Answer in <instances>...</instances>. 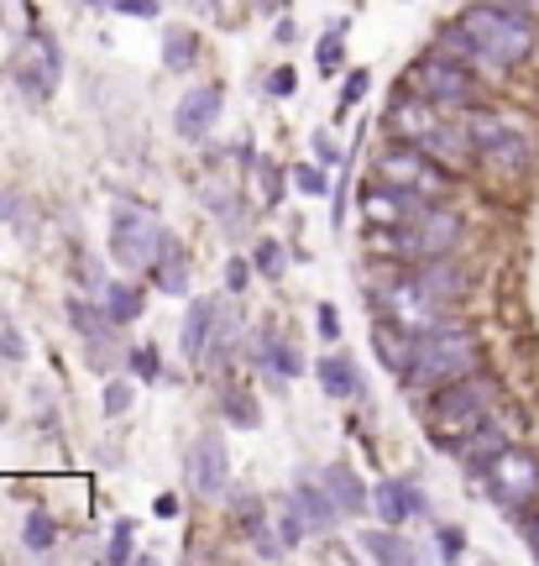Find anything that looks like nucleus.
<instances>
[{
  "mask_svg": "<svg viewBox=\"0 0 539 566\" xmlns=\"http://www.w3.org/2000/svg\"><path fill=\"white\" fill-rule=\"evenodd\" d=\"M492 399H498V388H492V378H482V373H466L455 383L435 388L429 393V410H424V436L455 456V446L472 441L482 425L492 419Z\"/></svg>",
  "mask_w": 539,
  "mask_h": 566,
  "instance_id": "1",
  "label": "nucleus"
},
{
  "mask_svg": "<svg viewBox=\"0 0 539 566\" xmlns=\"http://www.w3.org/2000/svg\"><path fill=\"white\" fill-rule=\"evenodd\" d=\"M461 27L477 37L482 59L492 63V68H518V63H529L539 42V22H529L524 11H513V5H466L461 11Z\"/></svg>",
  "mask_w": 539,
  "mask_h": 566,
  "instance_id": "2",
  "label": "nucleus"
},
{
  "mask_svg": "<svg viewBox=\"0 0 539 566\" xmlns=\"http://www.w3.org/2000/svg\"><path fill=\"white\" fill-rule=\"evenodd\" d=\"M461 247V215L455 210H440V205H420L409 221L398 226H377V252H388L398 263H435V257H450Z\"/></svg>",
  "mask_w": 539,
  "mask_h": 566,
  "instance_id": "3",
  "label": "nucleus"
},
{
  "mask_svg": "<svg viewBox=\"0 0 539 566\" xmlns=\"http://www.w3.org/2000/svg\"><path fill=\"white\" fill-rule=\"evenodd\" d=\"M482 367V347L477 336L466 326H440L429 330V336H420V347H414V362H409V383L414 388H446L455 383V378H466V373H477Z\"/></svg>",
  "mask_w": 539,
  "mask_h": 566,
  "instance_id": "4",
  "label": "nucleus"
},
{
  "mask_svg": "<svg viewBox=\"0 0 539 566\" xmlns=\"http://www.w3.org/2000/svg\"><path fill=\"white\" fill-rule=\"evenodd\" d=\"M377 179H388L393 189H409V194H420V200H440L450 184H455L450 168L435 152L414 148V142H398V137L377 152Z\"/></svg>",
  "mask_w": 539,
  "mask_h": 566,
  "instance_id": "5",
  "label": "nucleus"
},
{
  "mask_svg": "<svg viewBox=\"0 0 539 566\" xmlns=\"http://www.w3.org/2000/svg\"><path fill=\"white\" fill-rule=\"evenodd\" d=\"M461 131L472 137V148L487 168H498V174H524L529 168V137L513 126L509 116H492V111H472V116L461 121Z\"/></svg>",
  "mask_w": 539,
  "mask_h": 566,
  "instance_id": "6",
  "label": "nucleus"
},
{
  "mask_svg": "<svg viewBox=\"0 0 539 566\" xmlns=\"http://www.w3.org/2000/svg\"><path fill=\"white\" fill-rule=\"evenodd\" d=\"M163 241H168V231H163V221L147 205H116V215H111V257L120 268L131 273L152 268Z\"/></svg>",
  "mask_w": 539,
  "mask_h": 566,
  "instance_id": "7",
  "label": "nucleus"
},
{
  "mask_svg": "<svg viewBox=\"0 0 539 566\" xmlns=\"http://www.w3.org/2000/svg\"><path fill=\"white\" fill-rule=\"evenodd\" d=\"M409 90L424 95V100H435V105H450V111H466L472 100H477V79H472V68L466 63H450L440 53H429V59L409 63Z\"/></svg>",
  "mask_w": 539,
  "mask_h": 566,
  "instance_id": "8",
  "label": "nucleus"
},
{
  "mask_svg": "<svg viewBox=\"0 0 539 566\" xmlns=\"http://www.w3.org/2000/svg\"><path fill=\"white\" fill-rule=\"evenodd\" d=\"M377 304L388 310V320H398V326L414 330V336H429V330H440V326H455V304L429 299L424 289H414L409 278L383 284V289H377Z\"/></svg>",
  "mask_w": 539,
  "mask_h": 566,
  "instance_id": "9",
  "label": "nucleus"
},
{
  "mask_svg": "<svg viewBox=\"0 0 539 566\" xmlns=\"http://www.w3.org/2000/svg\"><path fill=\"white\" fill-rule=\"evenodd\" d=\"M59 42L48 37V32H27L22 42H16V53H11V79H16V90L27 95V100H48V95L59 90Z\"/></svg>",
  "mask_w": 539,
  "mask_h": 566,
  "instance_id": "10",
  "label": "nucleus"
},
{
  "mask_svg": "<svg viewBox=\"0 0 539 566\" xmlns=\"http://www.w3.org/2000/svg\"><path fill=\"white\" fill-rule=\"evenodd\" d=\"M482 482H487V493L498 499L503 508H518L529 504L539 493V456L524 446H503L487 467H482Z\"/></svg>",
  "mask_w": 539,
  "mask_h": 566,
  "instance_id": "11",
  "label": "nucleus"
},
{
  "mask_svg": "<svg viewBox=\"0 0 539 566\" xmlns=\"http://www.w3.org/2000/svg\"><path fill=\"white\" fill-rule=\"evenodd\" d=\"M388 131L398 142H414V148H435L440 142V131H446V121H440V105L435 100H424V95H403L398 105H393L388 116Z\"/></svg>",
  "mask_w": 539,
  "mask_h": 566,
  "instance_id": "12",
  "label": "nucleus"
},
{
  "mask_svg": "<svg viewBox=\"0 0 539 566\" xmlns=\"http://www.w3.org/2000/svg\"><path fill=\"white\" fill-rule=\"evenodd\" d=\"M189 482L205 493V499H220L226 482H231V451L220 441V430H205L194 446H189Z\"/></svg>",
  "mask_w": 539,
  "mask_h": 566,
  "instance_id": "13",
  "label": "nucleus"
},
{
  "mask_svg": "<svg viewBox=\"0 0 539 566\" xmlns=\"http://www.w3.org/2000/svg\"><path fill=\"white\" fill-rule=\"evenodd\" d=\"M220 105H226V90L220 85H200V90L183 95L179 111H174V126H179L183 142H205L210 126L220 121Z\"/></svg>",
  "mask_w": 539,
  "mask_h": 566,
  "instance_id": "14",
  "label": "nucleus"
},
{
  "mask_svg": "<svg viewBox=\"0 0 539 566\" xmlns=\"http://www.w3.org/2000/svg\"><path fill=\"white\" fill-rule=\"evenodd\" d=\"M372 508H377V519L383 525H403V519H414V514H424V493L414 488V482H403V477H383L377 482V493H372Z\"/></svg>",
  "mask_w": 539,
  "mask_h": 566,
  "instance_id": "15",
  "label": "nucleus"
},
{
  "mask_svg": "<svg viewBox=\"0 0 539 566\" xmlns=\"http://www.w3.org/2000/svg\"><path fill=\"white\" fill-rule=\"evenodd\" d=\"M361 210H367V221H372V226H398V221H409V215L420 210V194L393 189L388 179H377L367 194H361Z\"/></svg>",
  "mask_w": 539,
  "mask_h": 566,
  "instance_id": "16",
  "label": "nucleus"
},
{
  "mask_svg": "<svg viewBox=\"0 0 539 566\" xmlns=\"http://www.w3.org/2000/svg\"><path fill=\"white\" fill-rule=\"evenodd\" d=\"M409 284H414V289H424L429 299H446V304H455V299L466 294V273L455 268L450 257H435V263H414V268H409Z\"/></svg>",
  "mask_w": 539,
  "mask_h": 566,
  "instance_id": "17",
  "label": "nucleus"
},
{
  "mask_svg": "<svg viewBox=\"0 0 539 566\" xmlns=\"http://www.w3.org/2000/svg\"><path fill=\"white\" fill-rule=\"evenodd\" d=\"M414 347H420V336H414V330H403L398 320H383V326L372 330V352L383 357V367H388V373H409Z\"/></svg>",
  "mask_w": 539,
  "mask_h": 566,
  "instance_id": "18",
  "label": "nucleus"
},
{
  "mask_svg": "<svg viewBox=\"0 0 539 566\" xmlns=\"http://www.w3.org/2000/svg\"><path fill=\"white\" fill-rule=\"evenodd\" d=\"M325 493L335 499V508H341V514H361V508L372 504V493H367L361 473H357V467H346V462L325 467Z\"/></svg>",
  "mask_w": 539,
  "mask_h": 566,
  "instance_id": "19",
  "label": "nucleus"
},
{
  "mask_svg": "<svg viewBox=\"0 0 539 566\" xmlns=\"http://www.w3.org/2000/svg\"><path fill=\"white\" fill-rule=\"evenodd\" d=\"M288 508L299 514V525L309 530V536H325L330 525H335V514H341V508H335V499H330V493H320V488H309V482H304L299 493L288 499Z\"/></svg>",
  "mask_w": 539,
  "mask_h": 566,
  "instance_id": "20",
  "label": "nucleus"
},
{
  "mask_svg": "<svg viewBox=\"0 0 539 566\" xmlns=\"http://www.w3.org/2000/svg\"><path fill=\"white\" fill-rule=\"evenodd\" d=\"M215 299H194L189 315H183V357L205 362V347H210V326H215Z\"/></svg>",
  "mask_w": 539,
  "mask_h": 566,
  "instance_id": "21",
  "label": "nucleus"
},
{
  "mask_svg": "<svg viewBox=\"0 0 539 566\" xmlns=\"http://www.w3.org/2000/svg\"><path fill=\"white\" fill-rule=\"evenodd\" d=\"M152 273H157V289H163V294H189V257H183V247L174 237L163 241Z\"/></svg>",
  "mask_w": 539,
  "mask_h": 566,
  "instance_id": "22",
  "label": "nucleus"
},
{
  "mask_svg": "<svg viewBox=\"0 0 539 566\" xmlns=\"http://www.w3.org/2000/svg\"><path fill=\"white\" fill-rule=\"evenodd\" d=\"M315 373H320V388H325L330 399H357V393H361L357 362L341 357V352H335V357H325L320 367H315Z\"/></svg>",
  "mask_w": 539,
  "mask_h": 566,
  "instance_id": "23",
  "label": "nucleus"
},
{
  "mask_svg": "<svg viewBox=\"0 0 539 566\" xmlns=\"http://www.w3.org/2000/svg\"><path fill=\"white\" fill-rule=\"evenodd\" d=\"M257 362H262V373H278V378H299L304 373L299 347H288V341H278V336H262V341H257Z\"/></svg>",
  "mask_w": 539,
  "mask_h": 566,
  "instance_id": "24",
  "label": "nucleus"
},
{
  "mask_svg": "<svg viewBox=\"0 0 539 566\" xmlns=\"http://www.w3.org/2000/svg\"><path fill=\"white\" fill-rule=\"evenodd\" d=\"M503 446H509V436H503V430L487 419V425H482L472 441H461V446H455V456H461L466 467H487V462H492V456H498Z\"/></svg>",
  "mask_w": 539,
  "mask_h": 566,
  "instance_id": "25",
  "label": "nucleus"
},
{
  "mask_svg": "<svg viewBox=\"0 0 539 566\" xmlns=\"http://www.w3.org/2000/svg\"><path fill=\"white\" fill-rule=\"evenodd\" d=\"M435 53L450 59V63H466V68H472V63H487V59H482V48H477V37L461 27V22H450V27L440 32V48H435Z\"/></svg>",
  "mask_w": 539,
  "mask_h": 566,
  "instance_id": "26",
  "label": "nucleus"
},
{
  "mask_svg": "<svg viewBox=\"0 0 539 566\" xmlns=\"http://www.w3.org/2000/svg\"><path fill=\"white\" fill-rule=\"evenodd\" d=\"M142 304H147V289H137V284H111L105 289V310H111L116 326H131L142 315Z\"/></svg>",
  "mask_w": 539,
  "mask_h": 566,
  "instance_id": "27",
  "label": "nucleus"
},
{
  "mask_svg": "<svg viewBox=\"0 0 539 566\" xmlns=\"http://www.w3.org/2000/svg\"><path fill=\"white\" fill-rule=\"evenodd\" d=\"M361 551H367L372 562H393V566L414 562V551L393 536V525H383V530H367V536H361Z\"/></svg>",
  "mask_w": 539,
  "mask_h": 566,
  "instance_id": "28",
  "label": "nucleus"
},
{
  "mask_svg": "<svg viewBox=\"0 0 539 566\" xmlns=\"http://www.w3.org/2000/svg\"><path fill=\"white\" fill-rule=\"evenodd\" d=\"M220 415L241 425V430H257L262 425V410H257V399L246 393V388H220Z\"/></svg>",
  "mask_w": 539,
  "mask_h": 566,
  "instance_id": "29",
  "label": "nucleus"
},
{
  "mask_svg": "<svg viewBox=\"0 0 539 566\" xmlns=\"http://www.w3.org/2000/svg\"><path fill=\"white\" fill-rule=\"evenodd\" d=\"M236 330H241V315H236V310H215L205 362H226V357H231V347H236Z\"/></svg>",
  "mask_w": 539,
  "mask_h": 566,
  "instance_id": "30",
  "label": "nucleus"
},
{
  "mask_svg": "<svg viewBox=\"0 0 539 566\" xmlns=\"http://www.w3.org/2000/svg\"><path fill=\"white\" fill-rule=\"evenodd\" d=\"M22 545L37 551V556L59 545V525H53V514H48V508H31V514H27V525H22Z\"/></svg>",
  "mask_w": 539,
  "mask_h": 566,
  "instance_id": "31",
  "label": "nucleus"
},
{
  "mask_svg": "<svg viewBox=\"0 0 539 566\" xmlns=\"http://www.w3.org/2000/svg\"><path fill=\"white\" fill-rule=\"evenodd\" d=\"M194 59H200V42H194V32H183V27L163 32V63H168V68H189Z\"/></svg>",
  "mask_w": 539,
  "mask_h": 566,
  "instance_id": "32",
  "label": "nucleus"
},
{
  "mask_svg": "<svg viewBox=\"0 0 539 566\" xmlns=\"http://www.w3.org/2000/svg\"><path fill=\"white\" fill-rule=\"evenodd\" d=\"M367 90H372V74H367V68H351V74H346V90H341V105H335V111H341V121H346V111H351V105H357Z\"/></svg>",
  "mask_w": 539,
  "mask_h": 566,
  "instance_id": "33",
  "label": "nucleus"
},
{
  "mask_svg": "<svg viewBox=\"0 0 539 566\" xmlns=\"http://www.w3.org/2000/svg\"><path fill=\"white\" fill-rule=\"evenodd\" d=\"M252 268L262 273V278H278V273H283V247H278V241H257V252H252Z\"/></svg>",
  "mask_w": 539,
  "mask_h": 566,
  "instance_id": "34",
  "label": "nucleus"
},
{
  "mask_svg": "<svg viewBox=\"0 0 539 566\" xmlns=\"http://www.w3.org/2000/svg\"><path fill=\"white\" fill-rule=\"evenodd\" d=\"M341 42H346L341 32H325V37H320V48H315V63H320V74H335V68H341Z\"/></svg>",
  "mask_w": 539,
  "mask_h": 566,
  "instance_id": "35",
  "label": "nucleus"
},
{
  "mask_svg": "<svg viewBox=\"0 0 539 566\" xmlns=\"http://www.w3.org/2000/svg\"><path fill=\"white\" fill-rule=\"evenodd\" d=\"M257 189H262V210H272L283 200V184H278V168L272 163H257Z\"/></svg>",
  "mask_w": 539,
  "mask_h": 566,
  "instance_id": "36",
  "label": "nucleus"
},
{
  "mask_svg": "<svg viewBox=\"0 0 539 566\" xmlns=\"http://www.w3.org/2000/svg\"><path fill=\"white\" fill-rule=\"evenodd\" d=\"M111 562H131V519H116V530H111V551H105Z\"/></svg>",
  "mask_w": 539,
  "mask_h": 566,
  "instance_id": "37",
  "label": "nucleus"
},
{
  "mask_svg": "<svg viewBox=\"0 0 539 566\" xmlns=\"http://www.w3.org/2000/svg\"><path fill=\"white\" fill-rule=\"evenodd\" d=\"M435 540H440V556H446V562H455V556L466 551V536H461L455 525H440V530H435Z\"/></svg>",
  "mask_w": 539,
  "mask_h": 566,
  "instance_id": "38",
  "label": "nucleus"
},
{
  "mask_svg": "<svg viewBox=\"0 0 539 566\" xmlns=\"http://www.w3.org/2000/svg\"><path fill=\"white\" fill-rule=\"evenodd\" d=\"M126 410H131V383H111L105 388V415H126Z\"/></svg>",
  "mask_w": 539,
  "mask_h": 566,
  "instance_id": "39",
  "label": "nucleus"
},
{
  "mask_svg": "<svg viewBox=\"0 0 539 566\" xmlns=\"http://www.w3.org/2000/svg\"><path fill=\"white\" fill-rule=\"evenodd\" d=\"M294 184H299L304 194H325V189H330L325 174H320V168H309V163H299V168H294Z\"/></svg>",
  "mask_w": 539,
  "mask_h": 566,
  "instance_id": "40",
  "label": "nucleus"
},
{
  "mask_svg": "<svg viewBox=\"0 0 539 566\" xmlns=\"http://www.w3.org/2000/svg\"><path fill=\"white\" fill-rule=\"evenodd\" d=\"M252 263H241V257H231V263H226V289H231V294H241V289H246V284H252Z\"/></svg>",
  "mask_w": 539,
  "mask_h": 566,
  "instance_id": "41",
  "label": "nucleus"
},
{
  "mask_svg": "<svg viewBox=\"0 0 539 566\" xmlns=\"http://www.w3.org/2000/svg\"><path fill=\"white\" fill-rule=\"evenodd\" d=\"M294 85H299V74H294V68H272V74H268V95H278V100H283V95H294Z\"/></svg>",
  "mask_w": 539,
  "mask_h": 566,
  "instance_id": "42",
  "label": "nucleus"
},
{
  "mask_svg": "<svg viewBox=\"0 0 539 566\" xmlns=\"http://www.w3.org/2000/svg\"><path fill=\"white\" fill-rule=\"evenodd\" d=\"M252 551H257V556H262V562H278V556H283V545H278V540H272L268 530H262V525H257V530H252Z\"/></svg>",
  "mask_w": 539,
  "mask_h": 566,
  "instance_id": "43",
  "label": "nucleus"
},
{
  "mask_svg": "<svg viewBox=\"0 0 539 566\" xmlns=\"http://www.w3.org/2000/svg\"><path fill=\"white\" fill-rule=\"evenodd\" d=\"M315 320H320V336H325V341L341 336V315H335V304H320V315H315Z\"/></svg>",
  "mask_w": 539,
  "mask_h": 566,
  "instance_id": "44",
  "label": "nucleus"
},
{
  "mask_svg": "<svg viewBox=\"0 0 539 566\" xmlns=\"http://www.w3.org/2000/svg\"><path fill=\"white\" fill-rule=\"evenodd\" d=\"M131 367H137V378H157V352H152V347L131 352Z\"/></svg>",
  "mask_w": 539,
  "mask_h": 566,
  "instance_id": "45",
  "label": "nucleus"
},
{
  "mask_svg": "<svg viewBox=\"0 0 539 566\" xmlns=\"http://www.w3.org/2000/svg\"><path fill=\"white\" fill-rule=\"evenodd\" d=\"M116 11H126V16H157V0H116Z\"/></svg>",
  "mask_w": 539,
  "mask_h": 566,
  "instance_id": "46",
  "label": "nucleus"
},
{
  "mask_svg": "<svg viewBox=\"0 0 539 566\" xmlns=\"http://www.w3.org/2000/svg\"><path fill=\"white\" fill-rule=\"evenodd\" d=\"M0 352H5V357H27V341H22L16 330H5V336H0Z\"/></svg>",
  "mask_w": 539,
  "mask_h": 566,
  "instance_id": "47",
  "label": "nucleus"
},
{
  "mask_svg": "<svg viewBox=\"0 0 539 566\" xmlns=\"http://www.w3.org/2000/svg\"><path fill=\"white\" fill-rule=\"evenodd\" d=\"M315 152H320L325 163H341V152H335V142H330L325 131H315Z\"/></svg>",
  "mask_w": 539,
  "mask_h": 566,
  "instance_id": "48",
  "label": "nucleus"
},
{
  "mask_svg": "<svg viewBox=\"0 0 539 566\" xmlns=\"http://www.w3.org/2000/svg\"><path fill=\"white\" fill-rule=\"evenodd\" d=\"M152 514H157V519H174V514H179V499H174V493H163V499L152 504Z\"/></svg>",
  "mask_w": 539,
  "mask_h": 566,
  "instance_id": "49",
  "label": "nucleus"
},
{
  "mask_svg": "<svg viewBox=\"0 0 539 566\" xmlns=\"http://www.w3.org/2000/svg\"><path fill=\"white\" fill-rule=\"evenodd\" d=\"M513 11H524V16H529V22H539V0H509Z\"/></svg>",
  "mask_w": 539,
  "mask_h": 566,
  "instance_id": "50",
  "label": "nucleus"
},
{
  "mask_svg": "<svg viewBox=\"0 0 539 566\" xmlns=\"http://www.w3.org/2000/svg\"><path fill=\"white\" fill-rule=\"evenodd\" d=\"M529 551H535V562H539V519L529 525Z\"/></svg>",
  "mask_w": 539,
  "mask_h": 566,
  "instance_id": "51",
  "label": "nucleus"
},
{
  "mask_svg": "<svg viewBox=\"0 0 539 566\" xmlns=\"http://www.w3.org/2000/svg\"><path fill=\"white\" fill-rule=\"evenodd\" d=\"M194 5H200V11H220V0H194Z\"/></svg>",
  "mask_w": 539,
  "mask_h": 566,
  "instance_id": "52",
  "label": "nucleus"
}]
</instances>
